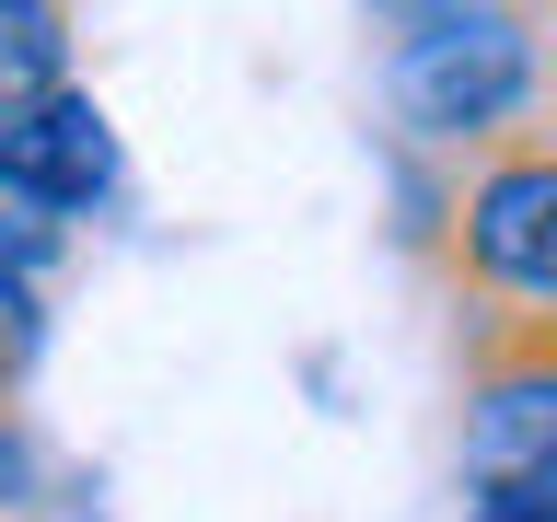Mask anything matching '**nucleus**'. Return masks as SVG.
<instances>
[{"label": "nucleus", "mask_w": 557, "mask_h": 522, "mask_svg": "<svg viewBox=\"0 0 557 522\" xmlns=\"http://www.w3.org/2000/svg\"><path fill=\"white\" fill-rule=\"evenodd\" d=\"M383 104L407 151H487L546 116V35L522 0H453L383 35Z\"/></svg>", "instance_id": "nucleus-1"}, {"label": "nucleus", "mask_w": 557, "mask_h": 522, "mask_svg": "<svg viewBox=\"0 0 557 522\" xmlns=\"http://www.w3.org/2000/svg\"><path fill=\"white\" fill-rule=\"evenodd\" d=\"M453 290L465 302L557 313V139H487L453 174Z\"/></svg>", "instance_id": "nucleus-2"}, {"label": "nucleus", "mask_w": 557, "mask_h": 522, "mask_svg": "<svg viewBox=\"0 0 557 522\" xmlns=\"http://www.w3.org/2000/svg\"><path fill=\"white\" fill-rule=\"evenodd\" d=\"M557 452V313L465 302V487H522Z\"/></svg>", "instance_id": "nucleus-3"}, {"label": "nucleus", "mask_w": 557, "mask_h": 522, "mask_svg": "<svg viewBox=\"0 0 557 522\" xmlns=\"http://www.w3.org/2000/svg\"><path fill=\"white\" fill-rule=\"evenodd\" d=\"M0 163L24 174L70 233L94 209H116V186H128V151H116V116L94 104V82H47V94L0 104Z\"/></svg>", "instance_id": "nucleus-4"}, {"label": "nucleus", "mask_w": 557, "mask_h": 522, "mask_svg": "<svg viewBox=\"0 0 557 522\" xmlns=\"http://www.w3.org/2000/svg\"><path fill=\"white\" fill-rule=\"evenodd\" d=\"M70 82V0H0V104Z\"/></svg>", "instance_id": "nucleus-5"}, {"label": "nucleus", "mask_w": 557, "mask_h": 522, "mask_svg": "<svg viewBox=\"0 0 557 522\" xmlns=\"http://www.w3.org/2000/svg\"><path fill=\"white\" fill-rule=\"evenodd\" d=\"M59 256H70V221L35 198L12 163H0V278H47Z\"/></svg>", "instance_id": "nucleus-6"}, {"label": "nucleus", "mask_w": 557, "mask_h": 522, "mask_svg": "<svg viewBox=\"0 0 557 522\" xmlns=\"http://www.w3.org/2000/svg\"><path fill=\"white\" fill-rule=\"evenodd\" d=\"M35 499H47V442H35L24 395L0 383V522H35Z\"/></svg>", "instance_id": "nucleus-7"}, {"label": "nucleus", "mask_w": 557, "mask_h": 522, "mask_svg": "<svg viewBox=\"0 0 557 522\" xmlns=\"http://www.w3.org/2000/svg\"><path fill=\"white\" fill-rule=\"evenodd\" d=\"M511 499H534V511H546V522H557V452H546V464H534V476H522V487H511Z\"/></svg>", "instance_id": "nucleus-8"}, {"label": "nucleus", "mask_w": 557, "mask_h": 522, "mask_svg": "<svg viewBox=\"0 0 557 522\" xmlns=\"http://www.w3.org/2000/svg\"><path fill=\"white\" fill-rule=\"evenodd\" d=\"M418 12H453V0H372V24L395 35V24H418Z\"/></svg>", "instance_id": "nucleus-9"}]
</instances>
